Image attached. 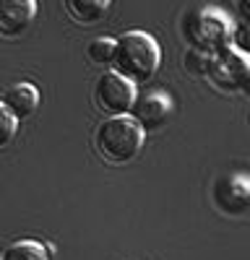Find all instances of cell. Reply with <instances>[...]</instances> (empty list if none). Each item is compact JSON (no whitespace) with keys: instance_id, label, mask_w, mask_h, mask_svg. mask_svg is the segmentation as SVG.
Returning a JSON list of instances; mask_svg holds the SVG:
<instances>
[{"instance_id":"6da1fadb","label":"cell","mask_w":250,"mask_h":260,"mask_svg":"<svg viewBox=\"0 0 250 260\" xmlns=\"http://www.w3.org/2000/svg\"><path fill=\"white\" fill-rule=\"evenodd\" d=\"M232 26L235 21L229 18L216 6H198V8H188L180 21V34L188 50L201 52L214 57L224 52L227 47H232Z\"/></svg>"},{"instance_id":"7a4b0ae2","label":"cell","mask_w":250,"mask_h":260,"mask_svg":"<svg viewBox=\"0 0 250 260\" xmlns=\"http://www.w3.org/2000/svg\"><path fill=\"white\" fill-rule=\"evenodd\" d=\"M159 62H162V50L149 31L133 29L115 39V60L110 71L131 81L136 89L154 78V73L159 71Z\"/></svg>"},{"instance_id":"3957f363","label":"cell","mask_w":250,"mask_h":260,"mask_svg":"<svg viewBox=\"0 0 250 260\" xmlns=\"http://www.w3.org/2000/svg\"><path fill=\"white\" fill-rule=\"evenodd\" d=\"M143 138L146 133L133 117H112V120H102V125H97L94 148L102 161L120 167L138 156Z\"/></svg>"},{"instance_id":"277c9868","label":"cell","mask_w":250,"mask_h":260,"mask_svg":"<svg viewBox=\"0 0 250 260\" xmlns=\"http://www.w3.org/2000/svg\"><path fill=\"white\" fill-rule=\"evenodd\" d=\"M94 107L104 115V120L112 117H131L138 91L131 81H125L115 71H104L94 83Z\"/></svg>"},{"instance_id":"5b68a950","label":"cell","mask_w":250,"mask_h":260,"mask_svg":"<svg viewBox=\"0 0 250 260\" xmlns=\"http://www.w3.org/2000/svg\"><path fill=\"white\" fill-rule=\"evenodd\" d=\"M206 81L222 94H242L245 83L250 81V60L237 50L227 47L224 52L211 57Z\"/></svg>"},{"instance_id":"8992f818","label":"cell","mask_w":250,"mask_h":260,"mask_svg":"<svg viewBox=\"0 0 250 260\" xmlns=\"http://www.w3.org/2000/svg\"><path fill=\"white\" fill-rule=\"evenodd\" d=\"M211 201L224 216H245L250 211V175L247 172H227L214 180Z\"/></svg>"},{"instance_id":"52a82bcc","label":"cell","mask_w":250,"mask_h":260,"mask_svg":"<svg viewBox=\"0 0 250 260\" xmlns=\"http://www.w3.org/2000/svg\"><path fill=\"white\" fill-rule=\"evenodd\" d=\"M170 115H172V99L162 89H149V91L138 94V99L133 104V112H131V117L141 125L143 133L162 130L164 122L170 120Z\"/></svg>"},{"instance_id":"ba28073f","label":"cell","mask_w":250,"mask_h":260,"mask_svg":"<svg viewBox=\"0 0 250 260\" xmlns=\"http://www.w3.org/2000/svg\"><path fill=\"white\" fill-rule=\"evenodd\" d=\"M37 16L34 0H0V39H18Z\"/></svg>"},{"instance_id":"9c48e42d","label":"cell","mask_w":250,"mask_h":260,"mask_svg":"<svg viewBox=\"0 0 250 260\" xmlns=\"http://www.w3.org/2000/svg\"><path fill=\"white\" fill-rule=\"evenodd\" d=\"M0 102H3L6 110L21 122V120H26V117H32L37 112V107H39V89L34 83H29V81H21V83L8 86Z\"/></svg>"},{"instance_id":"30bf717a","label":"cell","mask_w":250,"mask_h":260,"mask_svg":"<svg viewBox=\"0 0 250 260\" xmlns=\"http://www.w3.org/2000/svg\"><path fill=\"white\" fill-rule=\"evenodd\" d=\"M112 3L110 0H66L63 11L71 16V21H76L78 26H94L110 13Z\"/></svg>"},{"instance_id":"8fae6325","label":"cell","mask_w":250,"mask_h":260,"mask_svg":"<svg viewBox=\"0 0 250 260\" xmlns=\"http://www.w3.org/2000/svg\"><path fill=\"white\" fill-rule=\"evenodd\" d=\"M0 260H50V252L37 240H18L3 250Z\"/></svg>"},{"instance_id":"7c38bea8","label":"cell","mask_w":250,"mask_h":260,"mask_svg":"<svg viewBox=\"0 0 250 260\" xmlns=\"http://www.w3.org/2000/svg\"><path fill=\"white\" fill-rule=\"evenodd\" d=\"M86 57L91 65H99V68L110 71L112 68V60H115V39L112 37H97L89 42L86 47Z\"/></svg>"},{"instance_id":"4fadbf2b","label":"cell","mask_w":250,"mask_h":260,"mask_svg":"<svg viewBox=\"0 0 250 260\" xmlns=\"http://www.w3.org/2000/svg\"><path fill=\"white\" fill-rule=\"evenodd\" d=\"M232 50L250 60V18H237L232 26Z\"/></svg>"},{"instance_id":"5bb4252c","label":"cell","mask_w":250,"mask_h":260,"mask_svg":"<svg viewBox=\"0 0 250 260\" xmlns=\"http://www.w3.org/2000/svg\"><path fill=\"white\" fill-rule=\"evenodd\" d=\"M208 62H211V57H208V55H201V52H193V50H185V55H182L185 71L191 73V76H198V78H206Z\"/></svg>"},{"instance_id":"9a60e30c","label":"cell","mask_w":250,"mask_h":260,"mask_svg":"<svg viewBox=\"0 0 250 260\" xmlns=\"http://www.w3.org/2000/svg\"><path fill=\"white\" fill-rule=\"evenodd\" d=\"M16 130H18V120L6 110L3 102H0V151L6 146H11V141L16 138Z\"/></svg>"},{"instance_id":"2e32d148","label":"cell","mask_w":250,"mask_h":260,"mask_svg":"<svg viewBox=\"0 0 250 260\" xmlns=\"http://www.w3.org/2000/svg\"><path fill=\"white\" fill-rule=\"evenodd\" d=\"M237 18H250V0H240L237 3Z\"/></svg>"},{"instance_id":"e0dca14e","label":"cell","mask_w":250,"mask_h":260,"mask_svg":"<svg viewBox=\"0 0 250 260\" xmlns=\"http://www.w3.org/2000/svg\"><path fill=\"white\" fill-rule=\"evenodd\" d=\"M242 94H245V96H247V99H250V81H247V83H245V89H242Z\"/></svg>"}]
</instances>
